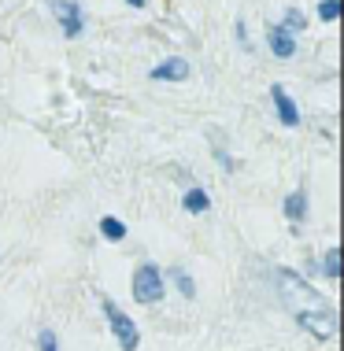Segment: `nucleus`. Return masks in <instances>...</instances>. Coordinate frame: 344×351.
Instances as JSON below:
<instances>
[{"label": "nucleus", "instance_id": "obj_16", "mask_svg": "<svg viewBox=\"0 0 344 351\" xmlns=\"http://www.w3.org/2000/svg\"><path fill=\"white\" fill-rule=\"evenodd\" d=\"M126 4H130V8H141V4H145V0H126Z\"/></svg>", "mask_w": 344, "mask_h": 351}, {"label": "nucleus", "instance_id": "obj_4", "mask_svg": "<svg viewBox=\"0 0 344 351\" xmlns=\"http://www.w3.org/2000/svg\"><path fill=\"white\" fill-rule=\"evenodd\" d=\"M49 8H52V15L60 19L67 37H82V8L74 4V0H49Z\"/></svg>", "mask_w": 344, "mask_h": 351}, {"label": "nucleus", "instance_id": "obj_2", "mask_svg": "<svg viewBox=\"0 0 344 351\" xmlns=\"http://www.w3.org/2000/svg\"><path fill=\"white\" fill-rule=\"evenodd\" d=\"M100 307H104V318H108L115 340H119V348L122 351H137L141 333H137V326H133V318L119 307V303H111V300H100Z\"/></svg>", "mask_w": 344, "mask_h": 351}, {"label": "nucleus", "instance_id": "obj_5", "mask_svg": "<svg viewBox=\"0 0 344 351\" xmlns=\"http://www.w3.org/2000/svg\"><path fill=\"white\" fill-rule=\"evenodd\" d=\"M266 45H271V52L278 56V60H289V56L296 52V41H293V34L285 30V26H266Z\"/></svg>", "mask_w": 344, "mask_h": 351}, {"label": "nucleus", "instance_id": "obj_1", "mask_svg": "<svg viewBox=\"0 0 344 351\" xmlns=\"http://www.w3.org/2000/svg\"><path fill=\"white\" fill-rule=\"evenodd\" d=\"M278 281L285 289V296H289V311L293 318L300 322L303 329H308L311 337L319 340H330L333 333H337V315H333L330 300L322 296V292H314L303 278H296L293 270H278Z\"/></svg>", "mask_w": 344, "mask_h": 351}, {"label": "nucleus", "instance_id": "obj_12", "mask_svg": "<svg viewBox=\"0 0 344 351\" xmlns=\"http://www.w3.org/2000/svg\"><path fill=\"white\" fill-rule=\"evenodd\" d=\"M319 19H322V23H337V19H341V0H322V4H319Z\"/></svg>", "mask_w": 344, "mask_h": 351}, {"label": "nucleus", "instance_id": "obj_3", "mask_svg": "<svg viewBox=\"0 0 344 351\" xmlns=\"http://www.w3.org/2000/svg\"><path fill=\"white\" fill-rule=\"evenodd\" d=\"M133 300L137 303H159L163 300V274H159V267H152V263H141L137 270H133Z\"/></svg>", "mask_w": 344, "mask_h": 351}, {"label": "nucleus", "instance_id": "obj_6", "mask_svg": "<svg viewBox=\"0 0 344 351\" xmlns=\"http://www.w3.org/2000/svg\"><path fill=\"white\" fill-rule=\"evenodd\" d=\"M189 78V63L174 56V60H163L156 71H152V82H185Z\"/></svg>", "mask_w": 344, "mask_h": 351}, {"label": "nucleus", "instance_id": "obj_8", "mask_svg": "<svg viewBox=\"0 0 344 351\" xmlns=\"http://www.w3.org/2000/svg\"><path fill=\"white\" fill-rule=\"evenodd\" d=\"M181 207H185L189 215H200V211H207V207H211V200H207L204 189H189V193L181 196Z\"/></svg>", "mask_w": 344, "mask_h": 351}, {"label": "nucleus", "instance_id": "obj_10", "mask_svg": "<svg viewBox=\"0 0 344 351\" xmlns=\"http://www.w3.org/2000/svg\"><path fill=\"white\" fill-rule=\"evenodd\" d=\"M170 281H174L178 285V292H181V296H185V300H193L196 296V285H193V278H189V274L185 270H170Z\"/></svg>", "mask_w": 344, "mask_h": 351}, {"label": "nucleus", "instance_id": "obj_7", "mask_svg": "<svg viewBox=\"0 0 344 351\" xmlns=\"http://www.w3.org/2000/svg\"><path fill=\"white\" fill-rule=\"evenodd\" d=\"M271 97H274V108H278V119L285 126H296V122H300V111H296V104L289 100L285 85H271Z\"/></svg>", "mask_w": 344, "mask_h": 351}, {"label": "nucleus", "instance_id": "obj_13", "mask_svg": "<svg viewBox=\"0 0 344 351\" xmlns=\"http://www.w3.org/2000/svg\"><path fill=\"white\" fill-rule=\"evenodd\" d=\"M303 26H308V15H303V12H296V8H289V12H285V30L300 34Z\"/></svg>", "mask_w": 344, "mask_h": 351}, {"label": "nucleus", "instance_id": "obj_9", "mask_svg": "<svg viewBox=\"0 0 344 351\" xmlns=\"http://www.w3.org/2000/svg\"><path fill=\"white\" fill-rule=\"evenodd\" d=\"M285 215H289L293 222H303V215H308V193H303V189H296L289 200H285Z\"/></svg>", "mask_w": 344, "mask_h": 351}, {"label": "nucleus", "instance_id": "obj_14", "mask_svg": "<svg viewBox=\"0 0 344 351\" xmlns=\"http://www.w3.org/2000/svg\"><path fill=\"white\" fill-rule=\"evenodd\" d=\"M322 274H326V278H333V281L341 278V252H337V248L326 252V270H322Z\"/></svg>", "mask_w": 344, "mask_h": 351}, {"label": "nucleus", "instance_id": "obj_15", "mask_svg": "<svg viewBox=\"0 0 344 351\" xmlns=\"http://www.w3.org/2000/svg\"><path fill=\"white\" fill-rule=\"evenodd\" d=\"M37 348H41V351H60V344H56V337H52V329H41V333H37Z\"/></svg>", "mask_w": 344, "mask_h": 351}, {"label": "nucleus", "instance_id": "obj_11", "mask_svg": "<svg viewBox=\"0 0 344 351\" xmlns=\"http://www.w3.org/2000/svg\"><path fill=\"white\" fill-rule=\"evenodd\" d=\"M100 233L108 237V241H122V237H126V226L119 222V218H100Z\"/></svg>", "mask_w": 344, "mask_h": 351}]
</instances>
